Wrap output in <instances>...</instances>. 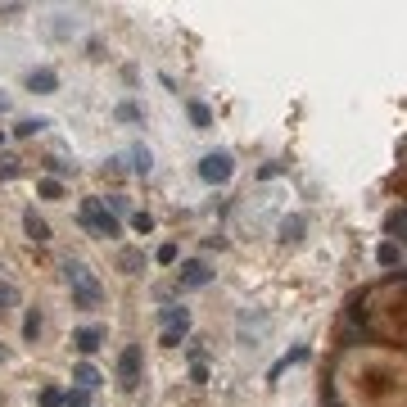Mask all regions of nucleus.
Here are the masks:
<instances>
[{"label": "nucleus", "mask_w": 407, "mask_h": 407, "mask_svg": "<svg viewBox=\"0 0 407 407\" xmlns=\"http://www.w3.org/2000/svg\"><path fill=\"white\" fill-rule=\"evenodd\" d=\"M163 331H190V308H163Z\"/></svg>", "instance_id": "1a4fd4ad"}, {"label": "nucleus", "mask_w": 407, "mask_h": 407, "mask_svg": "<svg viewBox=\"0 0 407 407\" xmlns=\"http://www.w3.org/2000/svg\"><path fill=\"white\" fill-rule=\"evenodd\" d=\"M186 113H190V122H195L199 131H208V127H213V109L204 104V100H190V104H186Z\"/></svg>", "instance_id": "9d476101"}, {"label": "nucleus", "mask_w": 407, "mask_h": 407, "mask_svg": "<svg viewBox=\"0 0 407 407\" xmlns=\"http://www.w3.org/2000/svg\"><path fill=\"white\" fill-rule=\"evenodd\" d=\"M154 258H159L163 267H172V263H177V245H172V240H168V245H159V254H154Z\"/></svg>", "instance_id": "5701e85b"}, {"label": "nucleus", "mask_w": 407, "mask_h": 407, "mask_svg": "<svg viewBox=\"0 0 407 407\" xmlns=\"http://www.w3.org/2000/svg\"><path fill=\"white\" fill-rule=\"evenodd\" d=\"M64 276H68V289H73V308H86V312L104 308V285L82 263H64Z\"/></svg>", "instance_id": "f257e3e1"}, {"label": "nucleus", "mask_w": 407, "mask_h": 407, "mask_svg": "<svg viewBox=\"0 0 407 407\" xmlns=\"http://www.w3.org/2000/svg\"><path fill=\"white\" fill-rule=\"evenodd\" d=\"M0 113H5V100H0Z\"/></svg>", "instance_id": "cd10ccee"}, {"label": "nucleus", "mask_w": 407, "mask_h": 407, "mask_svg": "<svg viewBox=\"0 0 407 407\" xmlns=\"http://www.w3.org/2000/svg\"><path fill=\"white\" fill-rule=\"evenodd\" d=\"M77 222H82L91 236H104V240L122 236V222L109 213V204H100V199H86V204H82V213H77Z\"/></svg>", "instance_id": "f03ea898"}, {"label": "nucleus", "mask_w": 407, "mask_h": 407, "mask_svg": "<svg viewBox=\"0 0 407 407\" xmlns=\"http://www.w3.org/2000/svg\"><path fill=\"white\" fill-rule=\"evenodd\" d=\"M131 159H136V163H131V168H136V172H140V177H145V172H150V168H154V154H150V150H145V145H136V150H131Z\"/></svg>", "instance_id": "f3484780"}, {"label": "nucleus", "mask_w": 407, "mask_h": 407, "mask_svg": "<svg viewBox=\"0 0 407 407\" xmlns=\"http://www.w3.org/2000/svg\"><path fill=\"white\" fill-rule=\"evenodd\" d=\"M41 407H64V389L45 385V389H41Z\"/></svg>", "instance_id": "aec40b11"}, {"label": "nucleus", "mask_w": 407, "mask_h": 407, "mask_svg": "<svg viewBox=\"0 0 407 407\" xmlns=\"http://www.w3.org/2000/svg\"><path fill=\"white\" fill-rule=\"evenodd\" d=\"M73 380H77V389H96V385H100V371H96L91 362H77V366H73Z\"/></svg>", "instance_id": "9b49d317"}, {"label": "nucleus", "mask_w": 407, "mask_h": 407, "mask_svg": "<svg viewBox=\"0 0 407 407\" xmlns=\"http://www.w3.org/2000/svg\"><path fill=\"white\" fill-rule=\"evenodd\" d=\"M280 240H285V245H299L303 240V217H285V222H280Z\"/></svg>", "instance_id": "f8f14e48"}, {"label": "nucleus", "mask_w": 407, "mask_h": 407, "mask_svg": "<svg viewBox=\"0 0 407 407\" xmlns=\"http://www.w3.org/2000/svg\"><path fill=\"white\" fill-rule=\"evenodd\" d=\"M208 280H213V267H208L204 258H190V263L177 267V285L182 289H199V285H208Z\"/></svg>", "instance_id": "39448f33"}, {"label": "nucleus", "mask_w": 407, "mask_h": 407, "mask_svg": "<svg viewBox=\"0 0 407 407\" xmlns=\"http://www.w3.org/2000/svg\"><path fill=\"white\" fill-rule=\"evenodd\" d=\"M118 118L122 122H140V109L136 104H118Z\"/></svg>", "instance_id": "a878e982"}, {"label": "nucleus", "mask_w": 407, "mask_h": 407, "mask_svg": "<svg viewBox=\"0 0 407 407\" xmlns=\"http://www.w3.org/2000/svg\"><path fill=\"white\" fill-rule=\"evenodd\" d=\"M64 407H91V389H68V394H64Z\"/></svg>", "instance_id": "a211bd4d"}, {"label": "nucleus", "mask_w": 407, "mask_h": 407, "mask_svg": "<svg viewBox=\"0 0 407 407\" xmlns=\"http://www.w3.org/2000/svg\"><path fill=\"white\" fill-rule=\"evenodd\" d=\"M100 344H104V331H100V326H82V331H73V349H77V353H96Z\"/></svg>", "instance_id": "0eeeda50"}, {"label": "nucleus", "mask_w": 407, "mask_h": 407, "mask_svg": "<svg viewBox=\"0 0 407 407\" xmlns=\"http://www.w3.org/2000/svg\"><path fill=\"white\" fill-rule=\"evenodd\" d=\"M140 385V344H127L118 353V389H136Z\"/></svg>", "instance_id": "20e7f679"}, {"label": "nucleus", "mask_w": 407, "mask_h": 407, "mask_svg": "<svg viewBox=\"0 0 407 407\" xmlns=\"http://www.w3.org/2000/svg\"><path fill=\"white\" fill-rule=\"evenodd\" d=\"M182 340H186V331H163V335H159L163 349H182Z\"/></svg>", "instance_id": "4be33fe9"}, {"label": "nucleus", "mask_w": 407, "mask_h": 407, "mask_svg": "<svg viewBox=\"0 0 407 407\" xmlns=\"http://www.w3.org/2000/svg\"><path fill=\"white\" fill-rule=\"evenodd\" d=\"M231 172H236V159L226 150H213V154H204L199 159V177L208 186H222V182H231Z\"/></svg>", "instance_id": "7ed1b4c3"}, {"label": "nucleus", "mask_w": 407, "mask_h": 407, "mask_svg": "<svg viewBox=\"0 0 407 407\" xmlns=\"http://www.w3.org/2000/svg\"><path fill=\"white\" fill-rule=\"evenodd\" d=\"M10 303H19V289H14V285H0V312L10 308Z\"/></svg>", "instance_id": "b1692460"}, {"label": "nucleus", "mask_w": 407, "mask_h": 407, "mask_svg": "<svg viewBox=\"0 0 407 407\" xmlns=\"http://www.w3.org/2000/svg\"><path fill=\"white\" fill-rule=\"evenodd\" d=\"M36 335H41V312H36V308H28V317H23V340H28V344H36Z\"/></svg>", "instance_id": "4468645a"}, {"label": "nucleus", "mask_w": 407, "mask_h": 407, "mask_svg": "<svg viewBox=\"0 0 407 407\" xmlns=\"http://www.w3.org/2000/svg\"><path fill=\"white\" fill-rule=\"evenodd\" d=\"M45 168H50V177H54V182H59V177H64V172H68V163H59V159H45Z\"/></svg>", "instance_id": "bb28decb"}, {"label": "nucleus", "mask_w": 407, "mask_h": 407, "mask_svg": "<svg viewBox=\"0 0 407 407\" xmlns=\"http://www.w3.org/2000/svg\"><path fill=\"white\" fill-rule=\"evenodd\" d=\"M36 195H41V199H64V182H54V177H41Z\"/></svg>", "instance_id": "dca6fc26"}, {"label": "nucleus", "mask_w": 407, "mask_h": 407, "mask_svg": "<svg viewBox=\"0 0 407 407\" xmlns=\"http://www.w3.org/2000/svg\"><path fill=\"white\" fill-rule=\"evenodd\" d=\"M140 267H145V258H140V254H131V249H127V254H122V272H131V276H136Z\"/></svg>", "instance_id": "412c9836"}, {"label": "nucleus", "mask_w": 407, "mask_h": 407, "mask_svg": "<svg viewBox=\"0 0 407 407\" xmlns=\"http://www.w3.org/2000/svg\"><path fill=\"white\" fill-rule=\"evenodd\" d=\"M23 86H28L32 96H54V91H59V73H54V68H32V73L23 77Z\"/></svg>", "instance_id": "423d86ee"}, {"label": "nucleus", "mask_w": 407, "mask_h": 407, "mask_svg": "<svg viewBox=\"0 0 407 407\" xmlns=\"http://www.w3.org/2000/svg\"><path fill=\"white\" fill-rule=\"evenodd\" d=\"M131 231H140V236H150V231H154V217L145 213V208H140V213H131Z\"/></svg>", "instance_id": "6ab92c4d"}, {"label": "nucleus", "mask_w": 407, "mask_h": 407, "mask_svg": "<svg viewBox=\"0 0 407 407\" xmlns=\"http://www.w3.org/2000/svg\"><path fill=\"white\" fill-rule=\"evenodd\" d=\"M190 380H195V385H208V366H204V362H190Z\"/></svg>", "instance_id": "393cba45"}, {"label": "nucleus", "mask_w": 407, "mask_h": 407, "mask_svg": "<svg viewBox=\"0 0 407 407\" xmlns=\"http://www.w3.org/2000/svg\"><path fill=\"white\" fill-rule=\"evenodd\" d=\"M45 127H50V118H23L19 127H14V136L28 140V136H36V131H45Z\"/></svg>", "instance_id": "2eb2a0df"}, {"label": "nucleus", "mask_w": 407, "mask_h": 407, "mask_svg": "<svg viewBox=\"0 0 407 407\" xmlns=\"http://www.w3.org/2000/svg\"><path fill=\"white\" fill-rule=\"evenodd\" d=\"M23 231H28V240H36V245H45V240H50V222H45V217H36V208H28V213H23Z\"/></svg>", "instance_id": "6e6552de"}, {"label": "nucleus", "mask_w": 407, "mask_h": 407, "mask_svg": "<svg viewBox=\"0 0 407 407\" xmlns=\"http://www.w3.org/2000/svg\"><path fill=\"white\" fill-rule=\"evenodd\" d=\"M375 258H380V267H398V263H403V249H398L394 240H385V245L375 249Z\"/></svg>", "instance_id": "ddd939ff"}]
</instances>
